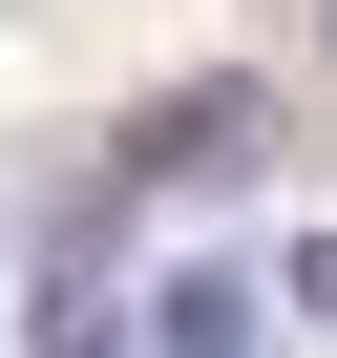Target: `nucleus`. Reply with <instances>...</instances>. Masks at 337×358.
Masks as SVG:
<instances>
[{
    "label": "nucleus",
    "mask_w": 337,
    "mask_h": 358,
    "mask_svg": "<svg viewBox=\"0 0 337 358\" xmlns=\"http://www.w3.org/2000/svg\"><path fill=\"white\" fill-rule=\"evenodd\" d=\"M253 169H274V85H253V64L168 85V106L127 127V190H253Z\"/></svg>",
    "instance_id": "f257e3e1"
},
{
    "label": "nucleus",
    "mask_w": 337,
    "mask_h": 358,
    "mask_svg": "<svg viewBox=\"0 0 337 358\" xmlns=\"http://www.w3.org/2000/svg\"><path fill=\"white\" fill-rule=\"evenodd\" d=\"M148 358H253V274H168L148 295Z\"/></svg>",
    "instance_id": "f03ea898"
},
{
    "label": "nucleus",
    "mask_w": 337,
    "mask_h": 358,
    "mask_svg": "<svg viewBox=\"0 0 337 358\" xmlns=\"http://www.w3.org/2000/svg\"><path fill=\"white\" fill-rule=\"evenodd\" d=\"M43 358H127V295L106 274H43Z\"/></svg>",
    "instance_id": "7ed1b4c3"
},
{
    "label": "nucleus",
    "mask_w": 337,
    "mask_h": 358,
    "mask_svg": "<svg viewBox=\"0 0 337 358\" xmlns=\"http://www.w3.org/2000/svg\"><path fill=\"white\" fill-rule=\"evenodd\" d=\"M316 22H337V0H316Z\"/></svg>",
    "instance_id": "20e7f679"
}]
</instances>
